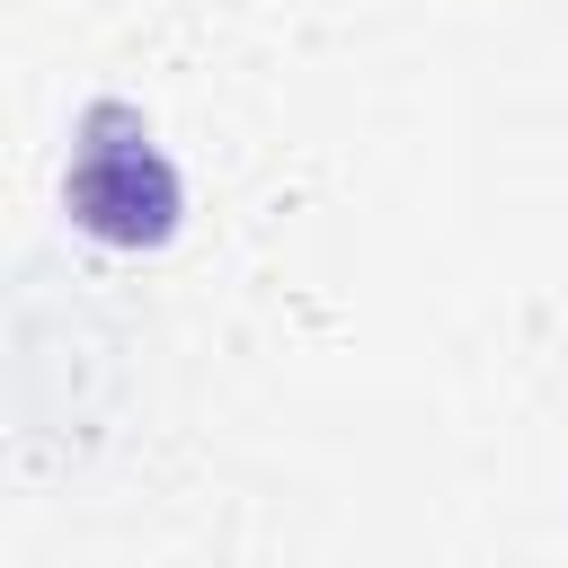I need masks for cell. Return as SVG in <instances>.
I'll use <instances>...</instances> for the list:
<instances>
[{"mask_svg": "<svg viewBox=\"0 0 568 568\" xmlns=\"http://www.w3.org/2000/svg\"><path fill=\"white\" fill-rule=\"evenodd\" d=\"M62 222L98 248H169L186 231V178L160 142V124L124 98H89L62 151Z\"/></svg>", "mask_w": 568, "mask_h": 568, "instance_id": "1", "label": "cell"}]
</instances>
